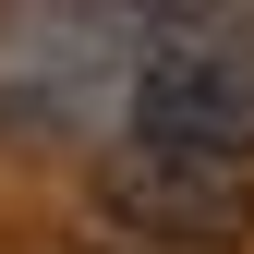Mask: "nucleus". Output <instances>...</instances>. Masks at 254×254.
<instances>
[{
  "label": "nucleus",
  "instance_id": "nucleus-1",
  "mask_svg": "<svg viewBox=\"0 0 254 254\" xmlns=\"http://www.w3.org/2000/svg\"><path fill=\"white\" fill-rule=\"evenodd\" d=\"M145 73H133V133L182 157H242L254 170V49L242 12H145Z\"/></svg>",
  "mask_w": 254,
  "mask_h": 254
},
{
  "label": "nucleus",
  "instance_id": "nucleus-2",
  "mask_svg": "<svg viewBox=\"0 0 254 254\" xmlns=\"http://www.w3.org/2000/svg\"><path fill=\"white\" fill-rule=\"evenodd\" d=\"M97 218L133 230V242H170V254H230V242H254V170L121 133L97 157Z\"/></svg>",
  "mask_w": 254,
  "mask_h": 254
}]
</instances>
